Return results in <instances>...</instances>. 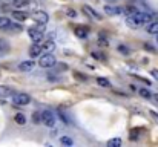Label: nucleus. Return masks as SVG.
I'll use <instances>...</instances> for the list:
<instances>
[{
    "label": "nucleus",
    "mask_w": 158,
    "mask_h": 147,
    "mask_svg": "<svg viewBox=\"0 0 158 147\" xmlns=\"http://www.w3.org/2000/svg\"><path fill=\"white\" fill-rule=\"evenodd\" d=\"M151 75H152L154 78H157V80H158V71H157V69H152V71H151Z\"/></svg>",
    "instance_id": "30"
},
{
    "label": "nucleus",
    "mask_w": 158,
    "mask_h": 147,
    "mask_svg": "<svg viewBox=\"0 0 158 147\" xmlns=\"http://www.w3.org/2000/svg\"><path fill=\"white\" fill-rule=\"evenodd\" d=\"M55 63H57V60H55V57H54L51 52L49 54H45L40 58V61H39V64L42 67H52V66H55Z\"/></svg>",
    "instance_id": "3"
},
{
    "label": "nucleus",
    "mask_w": 158,
    "mask_h": 147,
    "mask_svg": "<svg viewBox=\"0 0 158 147\" xmlns=\"http://www.w3.org/2000/svg\"><path fill=\"white\" fill-rule=\"evenodd\" d=\"M135 17H137V20H138L140 25H146V23H149V22L152 20L151 14H148V12H141V11H137V12H135Z\"/></svg>",
    "instance_id": "6"
},
{
    "label": "nucleus",
    "mask_w": 158,
    "mask_h": 147,
    "mask_svg": "<svg viewBox=\"0 0 158 147\" xmlns=\"http://www.w3.org/2000/svg\"><path fill=\"white\" fill-rule=\"evenodd\" d=\"M74 32H75V35H77L78 39H86L88 34H89V29L85 28V26H77V28L74 29Z\"/></svg>",
    "instance_id": "10"
},
{
    "label": "nucleus",
    "mask_w": 158,
    "mask_h": 147,
    "mask_svg": "<svg viewBox=\"0 0 158 147\" xmlns=\"http://www.w3.org/2000/svg\"><path fill=\"white\" fill-rule=\"evenodd\" d=\"M137 11H138V9H137L135 6H127V8H126V14H127V15H131V14H135Z\"/></svg>",
    "instance_id": "26"
},
{
    "label": "nucleus",
    "mask_w": 158,
    "mask_h": 147,
    "mask_svg": "<svg viewBox=\"0 0 158 147\" xmlns=\"http://www.w3.org/2000/svg\"><path fill=\"white\" fill-rule=\"evenodd\" d=\"M154 98H155V101H158V94H155V95H154Z\"/></svg>",
    "instance_id": "31"
},
{
    "label": "nucleus",
    "mask_w": 158,
    "mask_h": 147,
    "mask_svg": "<svg viewBox=\"0 0 158 147\" xmlns=\"http://www.w3.org/2000/svg\"><path fill=\"white\" fill-rule=\"evenodd\" d=\"M54 49H55V43H54V42H46V43L42 46V52L45 51L46 54H49V52H52Z\"/></svg>",
    "instance_id": "17"
},
{
    "label": "nucleus",
    "mask_w": 158,
    "mask_h": 147,
    "mask_svg": "<svg viewBox=\"0 0 158 147\" xmlns=\"http://www.w3.org/2000/svg\"><path fill=\"white\" fill-rule=\"evenodd\" d=\"M146 25H148L146 29H148L149 34H158V22H152V20H151V22L146 23Z\"/></svg>",
    "instance_id": "15"
},
{
    "label": "nucleus",
    "mask_w": 158,
    "mask_h": 147,
    "mask_svg": "<svg viewBox=\"0 0 158 147\" xmlns=\"http://www.w3.org/2000/svg\"><path fill=\"white\" fill-rule=\"evenodd\" d=\"M138 94H140L143 98H151L152 97V95H151V92H149V89H146V88H141V89L138 91Z\"/></svg>",
    "instance_id": "24"
},
{
    "label": "nucleus",
    "mask_w": 158,
    "mask_h": 147,
    "mask_svg": "<svg viewBox=\"0 0 158 147\" xmlns=\"http://www.w3.org/2000/svg\"><path fill=\"white\" fill-rule=\"evenodd\" d=\"M98 45H100V46H107V45H109V42H107V39H105V37L102 35V37L98 39Z\"/></svg>",
    "instance_id": "28"
},
{
    "label": "nucleus",
    "mask_w": 158,
    "mask_h": 147,
    "mask_svg": "<svg viewBox=\"0 0 158 147\" xmlns=\"http://www.w3.org/2000/svg\"><path fill=\"white\" fill-rule=\"evenodd\" d=\"M32 118H34V123H35V124H40V123H42L40 113H34V116H32Z\"/></svg>",
    "instance_id": "29"
},
{
    "label": "nucleus",
    "mask_w": 158,
    "mask_h": 147,
    "mask_svg": "<svg viewBox=\"0 0 158 147\" xmlns=\"http://www.w3.org/2000/svg\"><path fill=\"white\" fill-rule=\"evenodd\" d=\"M43 32H45V25H40V23H39V26L28 29V34H29V37L34 43H39L43 39Z\"/></svg>",
    "instance_id": "1"
},
{
    "label": "nucleus",
    "mask_w": 158,
    "mask_h": 147,
    "mask_svg": "<svg viewBox=\"0 0 158 147\" xmlns=\"http://www.w3.org/2000/svg\"><path fill=\"white\" fill-rule=\"evenodd\" d=\"M97 84L102 86V88H110V81H109L107 78H103V77L97 78Z\"/></svg>",
    "instance_id": "19"
},
{
    "label": "nucleus",
    "mask_w": 158,
    "mask_h": 147,
    "mask_svg": "<svg viewBox=\"0 0 158 147\" xmlns=\"http://www.w3.org/2000/svg\"><path fill=\"white\" fill-rule=\"evenodd\" d=\"M8 52H9V43L6 40H2L0 39V57L6 55Z\"/></svg>",
    "instance_id": "14"
},
{
    "label": "nucleus",
    "mask_w": 158,
    "mask_h": 147,
    "mask_svg": "<svg viewBox=\"0 0 158 147\" xmlns=\"http://www.w3.org/2000/svg\"><path fill=\"white\" fill-rule=\"evenodd\" d=\"M42 54V46L39 45V43H34L31 48H29V55L32 57V58H35V57H39Z\"/></svg>",
    "instance_id": "12"
},
{
    "label": "nucleus",
    "mask_w": 158,
    "mask_h": 147,
    "mask_svg": "<svg viewBox=\"0 0 158 147\" xmlns=\"http://www.w3.org/2000/svg\"><path fill=\"white\" fill-rule=\"evenodd\" d=\"M83 11H85L89 17H92V18H95V20H102V18H103L100 14H97V11H95V9H92V8H91V6H88V5H85V6H83Z\"/></svg>",
    "instance_id": "9"
},
{
    "label": "nucleus",
    "mask_w": 158,
    "mask_h": 147,
    "mask_svg": "<svg viewBox=\"0 0 158 147\" xmlns=\"http://www.w3.org/2000/svg\"><path fill=\"white\" fill-rule=\"evenodd\" d=\"M118 52H121L123 55H127L129 54V49H127V46H124V45H118Z\"/></svg>",
    "instance_id": "25"
},
{
    "label": "nucleus",
    "mask_w": 158,
    "mask_h": 147,
    "mask_svg": "<svg viewBox=\"0 0 158 147\" xmlns=\"http://www.w3.org/2000/svg\"><path fill=\"white\" fill-rule=\"evenodd\" d=\"M14 121H15L19 126H25V124H26V116H25L23 113H15Z\"/></svg>",
    "instance_id": "16"
},
{
    "label": "nucleus",
    "mask_w": 158,
    "mask_h": 147,
    "mask_svg": "<svg viewBox=\"0 0 158 147\" xmlns=\"http://www.w3.org/2000/svg\"><path fill=\"white\" fill-rule=\"evenodd\" d=\"M34 66H35V61H32V60H26V61H22L19 67H20V71H23V72H29V71L34 69Z\"/></svg>",
    "instance_id": "8"
},
{
    "label": "nucleus",
    "mask_w": 158,
    "mask_h": 147,
    "mask_svg": "<svg viewBox=\"0 0 158 147\" xmlns=\"http://www.w3.org/2000/svg\"><path fill=\"white\" fill-rule=\"evenodd\" d=\"M60 143H61L63 146H72L74 141H72L69 137H61V138H60Z\"/></svg>",
    "instance_id": "23"
},
{
    "label": "nucleus",
    "mask_w": 158,
    "mask_h": 147,
    "mask_svg": "<svg viewBox=\"0 0 158 147\" xmlns=\"http://www.w3.org/2000/svg\"><path fill=\"white\" fill-rule=\"evenodd\" d=\"M12 17H14V20H17V22H25V20L28 18V14L23 12V11H14V12H12Z\"/></svg>",
    "instance_id": "13"
},
{
    "label": "nucleus",
    "mask_w": 158,
    "mask_h": 147,
    "mask_svg": "<svg viewBox=\"0 0 158 147\" xmlns=\"http://www.w3.org/2000/svg\"><path fill=\"white\" fill-rule=\"evenodd\" d=\"M157 35H158V34H157ZM157 43H158V37H157Z\"/></svg>",
    "instance_id": "33"
},
{
    "label": "nucleus",
    "mask_w": 158,
    "mask_h": 147,
    "mask_svg": "<svg viewBox=\"0 0 158 147\" xmlns=\"http://www.w3.org/2000/svg\"><path fill=\"white\" fill-rule=\"evenodd\" d=\"M9 94H11V89H9V88H6V86H0V98L8 97Z\"/></svg>",
    "instance_id": "22"
},
{
    "label": "nucleus",
    "mask_w": 158,
    "mask_h": 147,
    "mask_svg": "<svg viewBox=\"0 0 158 147\" xmlns=\"http://www.w3.org/2000/svg\"><path fill=\"white\" fill-rule=\"evenodd\" d=\"M32 20L37 22V23H40V25H46L48 20H49V15H48V12H45V11H35V12L32 14Z\"/></svg>",
    "instance_id": "4"
},
{
    "label": "nucleus",
    "mask_w": 158,
    "mask_h": 147,
    "mask_svg": "<svg viewBox=\"0 0 158 147\" xmlns=\"http://www.w3.org/2000/svg\"><path fill=\"white\" fill-rule=\"evenodd\" d=\"M11 3L14 8H22V6L28 5V0H11Z\"/></svg>",
    "instance_id": "20"
},
{
    "label": "nucleus",
    "mask_w": 158,
    "mask_h": 147,
    "mask_svg": "<svg viewBox=\"0 0 158 147\" xmlns=\"http://www.w3.org/2000/svg\"><path fill=\"white\" fill-rule=\"evenodd\" d=\"M40 118H42V123L48 127H54L55 126V116L51 110H43L40 113Z\"/></svg>",
    "instance_id": "2"
},
{
    "label": "nucleus",
    "mask_w": 158,
    "mask_h": 147,
    "mask_svg": "<svg viewBox=\"0 0 158 147\" xmlns=\"http://www.w3.org/2000/svg\"><path fill=\"white\" fill-rule=\"evenodd\" d=\"M107 146H109V147L121 146V140H120V138H112V140H109V141H107Z\"/></svg>",
    "instance_id": "21"
},
{
    "label": "nucleus",
    "mask_w": 158,
    "mask_h": 147,
    "mask_svg": "<svg viewBox=\"0 0 158 147\" xmlns=\"http://www.w3.org/2000/svg\"><path fill=\"white\" fill-rule=\"evenodd\" d=\"M66 14H68V17H72V18L77 17V12H75V9H72V8H69V9L66 11Z\"/></svg>",
    "instance_id": "27"
},
{
    "label": "nucleus",
    "mask_w": 158,
    "mask_h": 147,
    "mask_svg": "<svg viewBox=\"0 0 158 147\" xmlns=\"http://www.w3.org/2000/svg\"><path fill=\"white\" fill-rule=\"evenodd\" d=\"M9 25H11V20L8 17H0V29H8Z\"/></svg>",
    "instance_id": "18"
},
{
    "label": "nucleus",
    "mask_w": 158,
    "mask_h": 147,
    "mask_svg": "<svg viewBox=\"0 0 158 147\" xmlns=\"http://www.w3.org/2000/svg\"><path fill=\"white\" fill-rule=\"evenodd\" d=\"M109 2H115V0H109Z\"/></svg>",
    "instance_id": "32"
},
{
    "label": "nucleus",
    "mask_w": 158,
    "mask_h": 147,
    "mask_svg": "<svg viewBox=\"0 0 158 147\" xmlns=\"http://www.w3.org/2000/svg\"><path fill=\"white\" fill-rule=\"evenodd\" d=\"M126 23H127V26H129V28H132V29H137V28H140V26H141V25L138 23V20H137L135 14L127 15V17H126Z\"/></svg>",
    "instance_id": "7"
},
{
    "label": "nucleus",
    "mask_w": 158,
    "mask_h": 147,
    "mask_svg": "<svg viewBox=\"0 0 158 147\" xmlns=\"http://www.w3.org/2000/svg\"><path fill=\"white\" fill-rule=\"evenodd\" d=\"M14 103L19 106H26L31 103V97L28 94H15L14 95Z\"/></svg>",
    "instance_id": "5"
},
{
    "label": "nucleus",
    "mask_w": 158,
    "mask_h": 147,
    "mask_svg": "<svg viewBox=\"0 0 158 147\" xmlns=\"http://www.w3.org/2000/svg\"><path fill=\"white\" fill-rule=\"evenodd\" d=\"M124 9L123 8H117V6H109V5H105V12H107L109 15H118L121 14Z\"/></svg>",
    "instance_id": "11"
}]
</instances>
